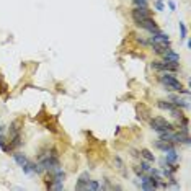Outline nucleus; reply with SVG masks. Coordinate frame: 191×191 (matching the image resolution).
I'll use <instances>...</instances> for the list:
<instances>
[{"mask_svg":"<svg viewBox=\"0 0 191 191\" xmlns=\"http://www.w3.org/2000/svg\"><path fill=\"white\" fill-rule=\"evenodd\" d=\"M180 31H181V38H186V26L181 21H180Z\"/></svg>","mask_w":191,"mask_h":191,"instance_id":"18","label":"nucleus"},{"mask_svg":"<svg viewBox=\"0 0 191 191\" xmlns=\"http://www.w3.org/2000/svg\"><path fill=\"white\" fill-rule=\"evenodd\" d=\"M141 26H142V28H146L147 31H150V33H157V31H158V26H157V23L152 20L150 16H149V18H146V20L142 21Z\"/></svg>","mask_w":191,"mask_h":191,"instance_id":"7","label":"nucleus"},{"mask_svg":"<svg viewBox=\"0 0 191 191\" xmlns=\"http://www.w3.org/2000/svg\"><path fill=\"white\" fill-rule=\"evenodd\" d=\"M160 82L162 85L167 87L168 90H173V91H181L183 90V87H181V82L178 80V79H175L173 77V74H162L160 75Z\"/></svg>","mask_w":191,"mask_h":191,"instance_id":"1","label":"nucleus"},{"mask_svg":"<svg viewBox=\"0 0 191 191\" xmlns=\"http://www.w3.org/2000/svg\"><path fill=\"white\" fill-rule=\"evenodd\" d=\"M141 171H150V167H149V163H141Z\"/></svg>","mask_w":191,"mask_h":191,"instance_id":"19","label":"nucleus"},{"mask_svg":"<svg viewBox=\"0 0 191 191\" xmlns=\"http://www.w3.org/2000/svg\"><path fill=\"white\" fill-rule=\"evenodd\" d=\"M165 158H167V163L170 165V163H175L178 160V154L175 152V149H170V150L165 152Z\"/></svg>","mask_w":191,"mask_h":191,"instance_id":"9","label":"nucleus"},{"mask_svg":"<svg viewBox=\"0 0 191 191\" xmlns=\"http://www.w3.org/2000/svg\"><path fill=\"white\" fill-rule=\"evenodd\" d=\"M152 69H155L158 72H176L178 70V66L163 60V62H152Z\"/></svg>","mask_w":191,"mask_h":191,"instance_id":"4","label":"nucleus"},{"mask_svg":"<svg viewBox=\"0 0 191 191\" xmlns=\"http://www.w3.org/2000/svg\"><path fill=\"white\" fill-rule=\"evenodd\" d=\"M100 188H101L100 183H98V181H95V180H90V181H88V186H87V190H93V191L100 190Z\"/></svg>","mask_w":191,"mask_h":191,"instance_id":"15","label":"nucleus"},{"mask_svg":"<svg viewBox=\"0 0 191 191\" xmlns=\"http://www.w3.org/2000/svg\"><path fill=\"white\" fill-rule=\"evenodd\" d=\"M155 147H157V149H162L163 152H167V150H170V149H173L171 142H167V141H158V142L155 144Z\"/></svg>","mask_w":191,"mask_h":191,"instance_id":"11","label":"nucleus"},{"mask_svg":"<svg viewBox=\"0 0 191 191\" xmlns=\"http://www.w3.org/2000/svg\"><path fill=\"white\" fill-rule=\"evenodd\" d=\"M155 7H157V10H163V2H162V0H157Z\"/></svg>","mask_w":191,"mask_h":191,"instance_id":"20","label":"nucleus"},{"mask_svg":"<svg viewBox=\"0 0 191 191\" xmlns=\"http://www.w3.org/2000/svg\"><path fill=\"white\" fill-rule=\"evenodd\" d=\"M168 49H170V44H154V51L157 54H165Z\"/></svg>","mask_w":191,"mask_h":191,"instance_id":"12","label":"nucleus"},{"mask_svg":"<svg viewBox=\"0 0 191 191\" xmlns=\"http://www.w3.org/2000/svg\"><path fill=\"white\" fill-rule=\"evenodd\" d=\"M163 60H165V62H170V64L178 66V64H180V56L176 54V52H173L171 49H168L165 54H163Z\"/></svg>","mask_w":191,"mask_h":191,"instance_id":"6","label":"nucleus"},{"mask_svg":"<svg viewBox=\"0 0 191 191\" xmlns=\"http://www.w3.org/2000/svg\"><path fill=\"white\" fill-rule=\"evenodd\" d=\"M0 134H3V127L2 126H0Z\"/></svg>","mask_w":191,"mask_h":191,"instance_id":"22","label":"nucleus"},{"mask_svg":"<svg viewBox=\"0 0 191 191\" xmlns=\"http://www.w3.org/2000/svg\"><path fill=\"white\" fill-rule=\"evenodd\" d=\"M150 126L152 129L157 132H162V131H173V126H171V123H168L167 119H163V118H154V119L150 121Z\"/></svg>","mask_w":191,"mask_h":191,"instance_id":"2","label":"nucleus"},{"mask_svg":"<svg viewBox=\"0 0 191 191\" xmlns=\"http://www.w3.org/2000/svg\"><path fill=\"white\" fill-rule=\"evenodd\" d=\"M88 181H90L88 173H82L80 178H79V183H77V190H85L87 186H88Z\"/></svg>","mask_w":191,"mask_h":191,"instance_id":"8","label":"nucleus"},{"mask_svg":"<svg viewBox=\"0 0 191 191\" xmlns=\"http://www.w3.org/2000/svg\"><path fill=\"white\" fill-rule=\"evenodd\" d=\"M150 16V13H149V10H147V7H136L134 10H132V18H134V21H136V25L141 26V23L146 18H149Z\"/></svg>","mask_w":191,"mask_h":191,"instance_id":"3","label":"nucleus"},{"mask_svg":"<svg viewBox=\"0 0 191 191\" xmlns=\"http://www.w3.org/2000/svg\"><path fill=\"white\" fill-rule=\"evenodd\" d=\"M157 105H158V108H162V110H168V111H171V113H173V111L176 110V106L175 105H171V103H168V101H158V103H157Z\"/></svg>","mask_w":191,"mask_h":191,"instance_id":"13","label":"nucleus"},{"mask_svg":"<svg viewBox=\"0 0 191 191\" xmlns=\"http://www.w3.org/2000/svg\"><path fill=\"white\" fill-rule=\"evenodd\" d=\"M141 155L146 158L147 162H154L155 160V157H154V154H150V152L147 150V149H144V150H141Z\"/></svg>","mask_w":191,"mask_h":191,"instance_id":"14","label":"nucleus"},{"mask_svg":"<svg viewBox=\"0 0 191 191\" xmlns=\"http://www.w3.org/2000/svg\"><path fill=\"white\" fill-rule=\"evenodd\" d=\"M134 3H136V7H147V3H149V0H132Z\"/></svg>","mask_w":191,"mask_h":191,"instance_id":"16","label":"nucleus"},{"mask_svg":"<svg viewBox=\"0 0 191 191\" xmlns=\"http://www.w3.org/2000/svg\"><path fill=\"white\" fill-rule=\"evenodd\" d=\"M0 149H3V150H8V147L5 146V137L0 134Z\"/></svg>","mask_w":191,"mask_h":191,"instance_id":"17","label":"nucleus"},{"mask_svg":"<svg viewBox=\"0 0 191 191\" xmlns=\"http://www.w3.org/2000/svg\"><path fill=\"white\" fill-rule=\"evenodd\" d=\"M13 158H15V162L16 163H18V165L20 167H25L26 163H28V158H26L25 155H23V154H20V152H16V154H13Z\"/></svg>","mask_w":191,"mask_h":191,"instance_id":"10","label":"nucleus"},{"mask_svg":"<svg viewBox=\"0 0 191 191\" xmlns=\"http://www.w3.org/2000/svg\"><path fill=\"white\" fill-rule=\"evenodd\" d=\"M168 3H170V8H171V10H175V8H176L175 2H171V0H170V2H168Z\"/></svg>","mask_w":191,"mask_h":191,"instance_id":"21","label":"nucleus"},{"mask_svg":"<svg viewBox=\"0 0 191 191\" xmlns=\"http://www.w3.org/2000/svg\"><path fill=\"white\" fill-rule=\"evenodd\" d=\"M152 44H170V39H168V36L160 33V31H157V33H152L150 39H149Z\"/></svg>","mask_w":191,"mask_h":191,"instance_id":"5","label":"nucleus"}]
</instances>
